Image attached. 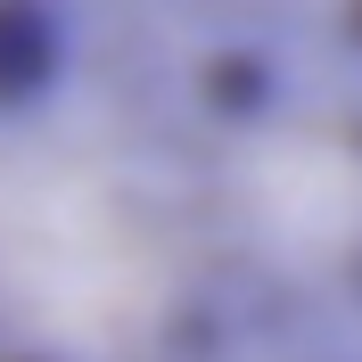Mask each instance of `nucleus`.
I'll return each mask as SVG.
<instances>
[{
  "instance_id": "2",
  "label": "nucleus",
  "mask_w": 362,
  "mask_h": 362,
  "mask_svg": "<svg viewBox=\"0 0 362 362\" xmlns=\"http://www.w3.org/2000/svg\"><path fill=\"white\" fill-rule=\"evenodd\" d=\"M230 305L329 321L362 305V99L288 74L181 124Z\"/></svg>"
},
{
  "instance_id": "3",
  "label": "nucleus",
  "mask_w": 362,
  "mask_h": 362,
  "mask_svg": "<svg viewBox=\"0 0 362 362\" xmlns=\"http://www.w3.org/2000/svg\"><path fill=\"white\" fill-rule=\"evenodd\" d=\"M181 17L230 25L239 42H346L362 33V0H165Z\"/></svg>"
},
{
  "instance_id": "1",
  "label": "nucleus",
  "mask_w": 362,
  "mask_h": 362,
  "mask_svg": "<svg viewBox=\"0 0 362 362\" xmlns=\"http://www.w3.org/2000/svg\"><path fill=\"white\" fill-rule=\"evenodd\" d=\"M230 313L181 124L0 99V362H198Z\"/></svg>"
}]
</instances>
